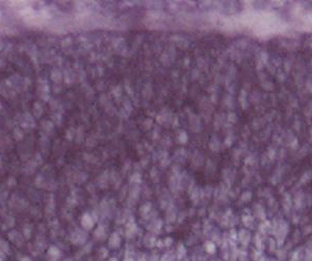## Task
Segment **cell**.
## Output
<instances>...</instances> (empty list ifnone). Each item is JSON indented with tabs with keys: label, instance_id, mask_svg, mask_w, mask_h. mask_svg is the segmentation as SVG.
<instances>
[{
	"label": "cell",
	"instance_id": "cell-1",
	"mask_svg": "<svg viewBox=\"0 0 312 261\" xmlns=\"http://www.w3.org/2000/svg\"><path fill=\"white\" fill-rule=\"evenodd\" d=\"M48 254H49V256H50V257H52V258H57V257L60 255V250H58L57 247H50V249H49Z\"/></svg>",
	"mask_w": 312,
	"mask_h": 261
},
{
	"label": "cell",
	"instance_id": "cell-2",
	"mask_svg": "<svg viewBox=\"0 0 312 261\" xmlns=\"http://www.w3.org/2000/svg\"><path fill=\"white\" fill-rule=\"evenodd\" d=\"M23 261H31V260H30L29 258H24V259H23Z\"/></svg>",
	"mask_w": 312,
	"mask_h": 261
}]
</instances>
